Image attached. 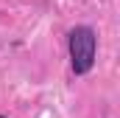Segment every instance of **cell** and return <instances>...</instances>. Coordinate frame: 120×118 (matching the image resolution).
<instances>
[{"mask_svg":"<svg viewBox=\"0 0 120 118\" xmlns=\"http://www.w3.org/2000/svg\"><path fill=\"white\" fill-rule=\"evenodd\" d=\"M67 54H70V67L75 76H87L95 67V54H98V37L90 25H75L67 34Z\"/></svg>","mask_w":120,"mask_h":118,"instance_id":"1","label":"cell"},{"mask_svg":"<svg viewBox=\"0 0 120 118\" xmlns=\"http://www.w3.org/2000/svg\"><path fill=\"white\" fill-rule=\"evenodd\" d=\"M0 118H6V115H0Z\"/></svg>","mask_w":120,"mask_h":118,"instance_id":"2","label":"cell"}]
</instances>
